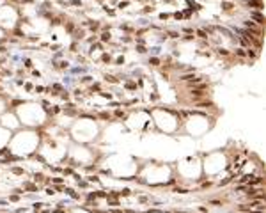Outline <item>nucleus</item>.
I'll return each mask as SVG.
<instances>
[{
	"label": "nucleus",
	"mask_w": 266,
	"mask_h": 213,
	"mask_svg": "<svg viewBox=\"0 0 266 213\" xmlns=\"http://www.w3.org/2000/svg\"><path fill=\"white\" fill-rule=\"evenodd\" d=\"M254 18H255V20H257V21H259V23H264V18H263V16H261V14H257V13H254L252 14Z\"/></svg>",
	"instance_id": "nucleus-1"
},
{
	"label": "nucleus",
	"mask_w": 266,
	"mask_h": 213,
	"mask_svg": "<svg viewBox=\"0 0 266 213\" xmlns=\"http://www.w3.org/2000/svg\"><path fill=\"white\" fill-rule=\"evenodd\" d=\"M41 206H44V204H43V202H36V204H34V211L41 210Z\"/></svg>",
	"instance_id": "nucleus-2"
},
{
	"label": "nucleus",
	"mask_w": 266,
	"mask_h": 213,
	"mask_svg": "<svg viewBox=\"0 0 266 213\" xmlns=\"http://www.w3.org/2000/svg\"><path fill=\"white\" fill-rule=\"evenodd\" d=\"M224 9H232V4H229V2H225V4H224Z\"/></svg>",
	"instance_id": "nucleus-3"
},
{
	"label": "nucleus",
	"mask_w": 266,
	"mask_h": 213,
	"mask_svg": "<svg viewBox=\"0 0 266 213\" xmlns=\"http://www.w3.org/2000/svg\"><path fill=\"white\" fill-rule=\"evenodd\" d=\"M46 194H48V195H53V194H55V190H53V188H48V190H46Z\"/></svg>",
	"instance_id": "nucleus-4"
},
{
	"label": "nucleus",
	"mask_w": 266,
	"mask_h": 213,
	"mask_svg": "<svg viewBox=\"0 0 266 213\" xmlns=\"http://www.w3.org/2000/svg\"><path fill=\"white\" fill-rule=\"evenodd\" d=\"M52 181H53V183H62V179H60V178H53Z\"/></svg>",
	"instance_id": "nucleus-5"
},
{
	"label": "nucleus",
	"mask_w": 266,
	"mask_h": 213,
	"mask_svg": "<svg viewBox=\"0 0 266 213\" xmlns=\"http://www.w3.org/2000/svg\"><path fill=\"white\" fill-rule=\"evenodd\" d=\"M101 39L106 41V39H110V36H108V34H103V36H101Z\"/></svg>",
	"instance_id": "nucleus-6"
}]
</instances>
